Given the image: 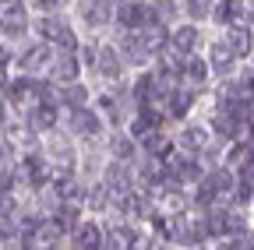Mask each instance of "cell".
I'll use <instances>...</instances> for the list:
<instances>
[{
	"label": "cell",
	"instance_id": "1",
	"mask_svg": "<svg viewBox=\"0 0 254 250\" xmlns=\"http://www.w3.org/2000/svg\"><path fill=\"white\" fill-rule=\"evenodd\" d=\"M71 131L74 134H95L99 131V116H92L88 109H74L71 113Z\"/></svg>",
	"mask_w": 254,
	"mask_h": 250
},
{
	"label": "cell",
	"instance_id": "2",
	"mask_svg": "<svg viewBox=\"0 0 254 250\" xmlns=\"http://www.w3.org/2000/svg\"><path fill=\"white\" fill-rule=\"evenodd\" d=\"M74 243H78L81 250H103V236H99V229H95V226H81Z\"/></svg>",
	"mask_w": 254,
	"mask_h": 250
},
{
	"label": "cell",
	"instance_id": "3",
	"mask_svg": "<svg viewBox=\"0 0 254 250\" xmlns=\"http://www.w3.org/2000/svg\"><path fill=\"white\" fill-rule=\"evenodd\" d=\"M53 78H57V81H71V78H78V56L64 53L60 64H57V71H53Z\"/></svg>",
	"mask_w": 254,
	"mask_h": 250
},
{
	"label": "cell",
	"instance_id": "4",
	"mask_svg": "<svg viewBox=\"0 0 254 250\" xmlns=\"http://www.w3.org/2000/svg\"><path fill=\"white\" fill-rule=\"evenodd\" d=\"M148 18H152V14H145L141 4H124V7H120V21H124V25H134V28H138V25H145Z\"/></svg>",
	"mask_w": 254,
	"mask_h": 250
},
{
	"label": "cell",
	"instance_id": "5",
	"mask_svg": "<svg viewBox=\"0 0 254 250\" xmlns=\"http://www.w3.org/2000/svg\"><path fill=\"white\" fill-rule=\"evenodd\" d=\"M194 39H198V28H180V32L173 36V46H177V53H187V50H194Z\"/></svg>",
	"mask_w": 254,
	"mask_h": 250
},
{
	"label": "cell",
	"instance_id": "6",
	"mask_svg": "<svg viewBox=\"0 0 254 250\" xmlns=\"http://www.w3.org/2000/svg\"><path fill=\"white\" fill-rule=\"evenodd\" d=\"M99 71H106V78H117L120 74V60H117L113 50H103L99 53Z\"/></svg>",
	"mask_w": 254,
	"mask_h": 250
},
{
	"label": "cell",
	"instance_id": "7",
	"mask_svg": "<svg viewBox=\"0 0 254 250\" xmlns=\"http://www.w3.org/2000/svg\"><path fill=\"white\" fill-rule=\"evenodd\" d=\"M184 78H190L194 85H201V81H205V64H201V60H187V71H184Z\"/></svg>",
	"mask_w": 254,
	"mask_h": 250
},
{
	"label": "cell",
	"instance_id": "8",
	"mask_svg": "<svg viewBox=\"0 0 254 250\" xmlns=\"http://www.w3.org/2000/svg\"><path fill=\"white\" fill-rule=\"evenodd\" d=\"M0 120H4V102H0Z\"/></svg>",
	"mask_w": 254,
	"mask_h": 250
}]
</instances>
